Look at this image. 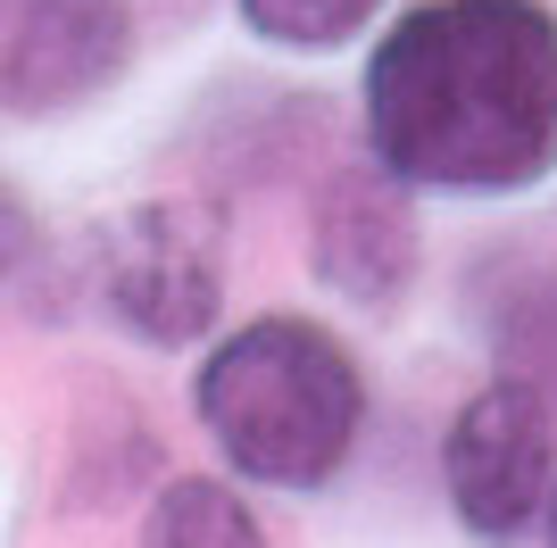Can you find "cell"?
I'll use <instances>...</instances> for the list:
<instances>
[{
	"label": "cell",
	"mask_w": 557,
	"mask_h": 548,
	"mask_svg": "<svg viewBox=\"0 0 557 548\" xmlns=\"http://www.w3.org/2000/svg\"><path fill=\"white\" fill-rule=\"evenodd\" d=\"M100 308L150 349H191L216 333L225 274H216V216L191 200H141L100 241Z\"/></svg>",
	"instance_id": "obj_4"
},
{
	"label": "cell",
	"mask_w": 557,
	"mask_h": 548,
	"mask_svg": "<svg viewBox=\"0 0 557 548\" xmlns=\"http://www.w3.org/2000/svg\"><path fill=\"white\" fill-rule=\"evenodd\" d=\"M191 399H200L216 457L267 490H325L367 424L358 358L308 316H258L225 333Z\"/></svg>",
	"instance_id": "obj_2"
},
{
	"label": "cell",
	"mask_w": 557,
	"mask_h": 548,
	"mask_svg": "<svg viewBox=\"0 0 557 548\" xmlns=\"http://www.w3.org/2000/svg\"><path fill=\"white\" fill-rule=\"evenodd\" d=\"M417 183L392 175L383 159L342 166V175L317 191V216H308V258H317V283L342 291L349 308H399L408 283L424 266V233H417Z\"/></svg>",
	"instance_id": "obj_6"
},
{
	"label": "cell",
	"mask_w": 557,
	"mask_h": 548,
	"mask_svg": "<svg viewBox=\"0 0 557 548\" xmlns=\"http://www.w3.org/2000/svg\"><path fill=\"white\" fill-rule=\"evenodd\" d=\"M134 0H0V116H67L134 67Z\"/></svg>",
	"instance_id": "obj_5"
},
{
	"label": "cell",
	"mask_w": 557,
	"mask_h": 548,
	"mask_svg": "<svg viewBox=\"0 0 557 548\" xmlns=\"http://www.w3.org/2000/svg\"><path fill=\"white\" fill-rule=\"evenodd\" d=\"M242 25L275 50H342L349 34H367L383 0H233Z\"/></svg>",
	"instance_id": "obj_8"
},
{
	"label": "cell",
	"mask_w": 557,
	"mask_h": 548,
	"mask_svg": "<svg viewBox=\"0 0 557 548\" xmlns=\"http://www.w3.org/2000/svg\"><path fill=\"white\" fill-rule=\"evenodd\" d=\"M541 548H557V490H549V515H541Z\"/></svg>",
	"instance_id": "obj_10"
},
{
	"label": "cell",
	"mask_w": 557,
	"mask_h": 548,
	"mask_svg": "<svg viewBox=\"0 0 557 548\" xmlns=\"http://www.w3.org/2000/svg\"><path fill=\"white\" fill-rule=\"evenodd\" d=\"M134 548H267V524H258V507L233 482L175 474V482H159Z\"/></svg>",
	"instance_id": "obj_7"
},
{
	"label": "cell",
	"mask_w": 557,
	"mask_h": 548,
	"mask_svg": "<svg viewBox=\"0 0 557 548\" xmlns=\"http://www.w3.org/2000/svg\"><path fill=\"white\" fill-rule=\"evenodd\" d=\"M442 482H449V507H458V524L474 540H491V548L524 540L549 515V490H557L549 390L524 383V374L483 383L442 440Z\"/></svg>",
	"instance_id": "obj_3"
},
{
	"label": "cell",
	"mask_w": 557,
	"mask_h": 548,
	"mask_svg": "<svg viewBox=\"0 0 557 548\" xmlns=\"http://www.w3.org/2000/svg\"><path fill=\"white\" fill-rule=\"evenodd\" d=\"M367 150L417 191H524L557 166V17L417 0L367 59Z\"/></svg>",
	"instance_id": "obj_1"
},
{
	"label": "cell",
	"mask_w": 557,
	"mask_h": 548,
	"mask_svg": "<svg viewBox=\"0 0 557 548\" xmlns=\"http://www.w3.org/2000/svg\"><path fill=\"white\" fill-rule=\"evenodd\" d=\"M25 258H34V208L17 200V183H0V283H17Z\"/></svg>",
	"instance_id": "obj_9"
}]
</instances>
